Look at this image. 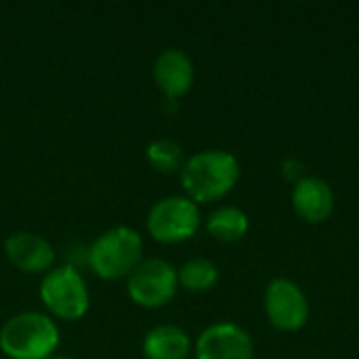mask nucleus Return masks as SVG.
<instances>
[{
	"instance_id": "nucleus-2",
	"label": "nucleus",
	"mask_w": 359,
	"mask_h": 359,
	"mask_svg": "<svg viewBox=\"0 0 359 359\" xmlns=\"http://www.w3.org/2000/svg\"><path fill=\"white\" fill-rule=\"evenodd\" d=\"M59 347L57 324L38 311H23L0 328V349L11 359H48Z\"/></svg>"
},
{
	"instance_id": "nucleus-12",
	"label": "nucleus",
	"mask_w": 359,
	"mask_h": 359,
	"mask_svg": "<svg viewBox=\"0 0 359 359\" xmlns=\"http://www.w3.org/2000/svg\"><path fill=\"white\" fill-rule=\"evenodd\" d=\"M189 353L191 339L183 328L175 324L156 326L143 339L145 359H187Z\"/></svg>"
},
{
	"instance_id": "nucleus-3",
	"label": "nucleus",
	"mask_w": 359,
	"mask_h": 359,
	"mask_svg": "<svg viewBox=\"0 0 359 359\" xmlns=\"http://www.w3.org/2000/svg\"><path fill=\"white\" fill-rule=\"evenodd\" d=\"M86 261L101 280L128 278V273L143 261V240L133 227H111L90 244Z\"/></svg>"
},
{
	"instance_id": "nucleus-9",
	"label": "nucleus",
	"mask_w": 359,
	"mask_h": 359,
	"mask_svg": "<svg viewBox=\"0 0 359 359\" xmlns=\"http://www.w3.org/2000/svg\"><path fill=\"white\" fill-rule=\"evenodd\" d=\"M4 252L11 265L25 273H42L48 271L55 261L53 244L32 231H17L6 238Z\"/></svg>"
},
{
	"instance_id": "nucleus-7",
	"label": "nucleus",
	"mask_w": 359,
	"mask_h": 359,
	"mask_svg": "<svg viewBox=\"0 0 359 359\" xmlns=\"http://www.w3.org/2000/svg\"><path fill=\"white\" fill-rule=\"evenodd\" d=\"M265 316L280 332H299L309 320V301L301 286L288 278H276L265 288Z\"/></svg>"
},
{
	"instance_id": "nucleus-15",
	"label": "nucleus",
	"mask_w": 359,
	"mask_h": 359,
	"mask_svg": "<svg viewBox=\"0 0 359 359\" xmlns=\"http://www.w3.org/2000/svg\"><path fill=\"white\" fill-rule=\"evenodd\" d=\"M147 162L160 172H177L185 164V151L175 139H156L145 149Z\"/></svg>"
},
{
	"instance_id": "nucleus-1",
	"label": "nucleus",
	"mask_w": 359,
	"mask_h": 359,
	"mask_svg": "<svg viewBox=\"0 0 359 359\" xmlns=\"http://www.w3.org/2000/svg\"><path fill=\"white\" fill-rule=\"evenodd\" d=\"M181 172V185L185 196L200 202H217L225 198L240 181V162L231 151L204 149L185 160Z\"/></svg>"
},
{
	"instance_id": "nucleus-10",
	"label": "nucleus",
	"mask_w": 359,
	"mask_h": 359,
	"mask_svg": "<svg viewBox=\"0 0 359 359\" xmlns=\"http://www.w3.org/2000/svg\"><path fill=\"white\" fill-rule=\"evenodd\" d=\"M292 208L307 223H324L334 210V191L322 177H303L292 187Z\"/></svg>"
},
{
	"instance_id": "nucleus-4",
	"label": "nucleus",
	"mask_w": 359,
	"mask_h": 359,
	"mask_svg": "<svg viewBox=\"0 0 359 359\" xmlns=\"http://www.w3.org/2000/svg\"><path fill=\"white\" fill-rule=\"evenodd\" d=\"M40 299L55 318L65 322L84 318L90 305L86 282L72 265L55 267L44 276L40 284Z\"/></svg>"
},
{
	"instance_id": "nucleus-6",
	"label": "nucleus",
	"mask_w": 359,
	"mask_h": 359,
	"mask_svg": "<svg viewBox=\"0 0 359 359\" xmlns=\"http://www.w3.org/2000/svg\"><path fill=\"white\" fill-rule=\"evenodd\" d=\"M179 278L177 269L164 259H145L141 261L126 280V292L133 303L156 309L170 303L177 294Z\"/></svg>"
},
{
	"instance_id": "nucleus-14",
	"label": "nucleus",
	"mask_w": 359,
	"mask_h": 359,
	"mask_svg": "<svg viewBox=\"0 0 359 359\" xmlns=\"http://www.w3.org/2000/svg\"><path fill=\"white\" fill-rule=\"evenodd\" d=\"M179 286H183L189 292H208L219 282V267L204 257H196L185 261L177 269Z\"/></svg>"
},
{
	"instance_id": "nucleus-5",
	"label": "nucleus",
	"mask_w": 359,
	"mask_h": 359,
	"mask_svg": "<svg viewBox=\"0 0 359 359\" xmlns=\"http://www.w3.org/2000/svg\"><path fill=\"white\" fill-rule=\"evenodd\" d=\"M200 208L187 196H168L158 200L147 215V231L164 244H179L194 238L200 229Z\"/></svg>"
},
{
	"instance_id": "nucleus-11",
	"label": "nucleus",
	"mask_w": 359,
	"mask_h": 359,
	"mask_svg": "<svg viewBox=\"0 0 359 359\" xmlns=\"http://www.w3.org/2000/svg\"><path fill=\"white\" fill-rule=\"evenodd\" d=\"M194 61L185 50L166 48L154 61V78L168 99L185 95L194 84Z\"/></svg>"
},
{
	"instance_id": "nucleus-8",
	"label": "nucleus",
	"mask_w": 359,
	"mask_h": 359,
	"mask_svg": "<svg viewBox=\"0 0 359 359\" xmlns=\"http://www.w3.org/2000/svg\"><path fill=\"white\" fill-rule=\"evenodd\" d=\"M196 359H255L252 337L233 322L208 326L194 345Z\"/></svg>"
},
{
	"instance_id": "nucleus-17",
	"label": "nucleus",
	"mask_w": 359,
	"mask_h": 359,
	"mask_svg": "<svg viewBox=\"0 0 359 359\" xmlns=\"http://www.w3.org/2000/svg\"><path fill=\"white\" fill-rule=\"evenodd\" d=\"M48 359H72V358H67V355H53V358H48Z\"/></svg>"
},
{
	"instance_id": "nucleus-13",
	"label": "nucleus",
	"mask_w": 359,
	"mask_h": 359,
	"mask_svg": "<svg viewBox=\"0 0 359 359\" xmlns=\"http://www.w3.org/2000/svg\"><path fill=\"white\" fill-rule=\"evenodd\" d=\"M248 215L238 206H219L206 219V231L219 242H238L248 231Z\"/></svg>"
},
{
	"instance_id": "nucleus-16",
	"label": "nucleus",
	"mask_w": 359,
	"mask_h": 359,
	"mask_svg": "<svg viewBox=\"0 0 359 359\" xmlns=\"http://www.w3.org/2000/svg\"><path fill=\"white\" fill-rule=\"evenodd\" d=\"M282 175H284V179H288V181H292L297 185L303 179V164L299 160L290 158V160H286L282 164Z\"/></svg>"
}]
</instances>
